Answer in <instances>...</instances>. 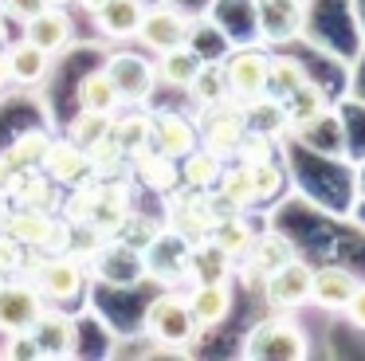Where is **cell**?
Returning a JSON list of instances; mask_svg holds the SVG:
<instances>
[{
    "label": "cell",
    "instance_id": "6da1fadb",
    "mask_svg": "<svg viewBox=\"0 0 365 361\" xmlns=\"http://www.w3.org/2000/svg\"><path fill=\"white\" fill-rule=\"evenodd\" d=\"M145 330L158 345L169 350H185V345L197 337V318H192V306L177 295H161L158 302H150L145 310Z\"/></svg>",
    "mask_w": 365,
    "mask_h": 361
},
{
    "label": "cell",
    "instance_id": "7a4b0ae2",
    "mask_svg": "<svg viewBox=\"0 0 365 361\" xmlns=\"http://www.w3.org/2000/svg\"><path fill=\"white\" fill-rule=\"evenodd\" d=\"M216 216H220V204L205 200L200 193H177L169 200V228L189 243L208 240L216 228Z\"/></svg>",
    "mask_w": 365,
    "mask_h": 361
},
{
    "label": "cell",
    "instance_id": "3957f363",
    "mask_svg": "<svg viewBox=\"0 0 365 361\" xmlns=\"http://www.w3.org/2000/svg\"><path fill=\"white\" fill-rule=\"evenodd\" d=\"M310 275H314V271H310L299 255L287 259L283 267H275V271L263 279L267 302L275 306V310H294V306L310 302Z\"/></svg>",
    "mask_w": 365,
    "mask_h": 361
},
{
    "label": "cell",
    "instance_id": "277c9868",
    "mask_svg": "<svg viewBox=\"0 0 365 361\" xmlns=\"http://www.w3.org/2000/svg\"><path fill=\"white\" fill-rule=\"evenodd\" d=\"M189 31H192V20L177 8L161 4V8H145L142 24H138V36L153 47V51H173V47L189 44Z\"/></svg>",
    "mask_w": 365,
    "mask_h": 361
},
{
    "label": "cell",
    "instance_id": "5b68a950",
    "mask_svg": "<svg viewBox=\"0 0 365 361\" xmlns=\"http://www.w3.org/2000/svg\"><path fill=\"white\" fill-rule=\"evenodd\" d=\"M106 75H110L118 98H126V102H145V98H150V91H153V83H158V71H153L142 55H130V51L110 55Z\"/></svg>",
    "mask_w": 365,
    "mask_h": 361
},
{
    "label": "cell",
    "instance_id": "8992f818",
    "mask_svg": "<svg viewBox=\"0 0 365 361\" xmlns=\"http://www.w3.org/2000/svg\"><path fill=\"white\" fill-rule=\"evenodd\" d=\"M247 357H307V337L283 318L263 322L247 337Z\"/></svg>",
    "mask_w": 365,
    "mask_h": 361
},
{
    "label": "cell",
    "instance_id": "52a82bcc",
    "mask_svg": "<svg viewBox=\"0 0 365 361\" xmlns=\"http://www.w3.org/2000/svg\"><path fill=\"white\" fill-rule=\"evenodd\" d=\"M240 255H244V279H267L275 267L294 259V243L283 232H263L255 240H247V248Z\"/></svg>",
    "mask_w": 365,
    "mask_h": 361
},
{
    "label": "cell",
    "instance_id": "ba28073f",
    "mask_svg": "<svg viewBox=\"0 0 365 361\" xmlns=\"http://www.w3.org/2000/svg\"><path fill=\"white\" fill-rule=\"evenodd\" d=\"M40 290L24 287V283H4L0 287V330L4 334H24L32 322L40 318Z\"/></svg>",
    "mask_w": 365,
    "mask_h": 361
},
{
    "label": "cell",
    "instance_id": "9c48e42d",
    "mask_svg": "<svg viewBox=\"0 0 365 361\" xmlns=\"http://www.w3.org/2000/svg\"><path fill=\"white\" fill-rule=\"evenodd\" d=\"M43 173L48 180H59V185H83L91 177V157L79 141H51L48 153H43Z\"/></svg>",
    "mask_w": 365,
    "mask_h": 361
},
{
    "label": "cell",
    "instance_id": "30bf717a",
    "mask_svg": "<svg viewBox=\"0 0 365 361\" xmlns=\"http://www.w3.org/2000/svg\"><path fill=\"white\" fill-rule=\"evenodd\" d=\"M267 63L259 51H240L228 59V67H224V78H228V91L236 94V98H259L263 91H267Z\"/></svg>",
    "mask_w": 365,
    "mask_h": 361
},
{
    "label": "cell",
    "instance_id": "8fae6325",
    "mask_svg": "<svg viewBox=\"0 0 365 361\" xmlns=\"http://www.w3.org/2000/svg\"><path fill=\"white\" fill-rule=\"evenodd\" d=\"M212 114H208V133H205V146H208V153H216V157H224V153H236L240 149V141H244V133H247V126H244V106H208Z\"/></svg>",
    "mask_w": 365,
    "mask_h": 361
},
{
    "label": "cell",
    "instance_id": "7c38bea8",
    "mask_svg": "<svg viewBox=\"0 0 365 361\" xmlns=\"http://www.w3.org/2000/svg\"><path fill=\"white\" fill-rule=\"evenodd\" d=\"M95 275L106 283H138L145 275V263L142 255H138V248H130V243H106V248H98L95 243Z\"/></svg>",
    "mask_w": 365,
    "mask_h": 361
},
{
    "label": "cell",
    "instance_id": "4fadbf2b",
    "mask_svg": "<svg viewBox=\"0 0 365 361\" xmlns=\"http://www.w3.org/2000/svg\"><path fill=\"white\" fill-rule=\"evenodd\" d=\"M32 342L40 350V357H71L75 353V322L67 314H43L32 322Z\"/></svg>",
    "mask_w": 365,
    "mask_h": 361
},
{
    "label": "cell",
    "instance_id": "5bb4252c",
    "mask_svg": "<svg viewBox=\"0 0 365 361\" xmlns=\"http://www.w3.org/2000/svg\"><path fill=\"white\" fill-rule=\"evenodd\" d=\"M150 146L158 149V153H165V157H185L192 146H197V133H192V126H189V118H181V114H158V118H150Z\"/></svg>",
    "mask_w": 365,
    "mask_h": 361
},
{
    "label": "cell",
    "instance_id": "9a60e30c",
    "mask_svg": "<svg viewBox=\"0 0 365 361\" xmlns=\"http://www.w3.org/2000/svg\"><path fill=\"white\" fill-rule=\"evenodd\" d=\"M24 39L51 55V51H59V47L71 39V20H67L59 8H40L36 16L24 20Z\"/></svg>",
    "mask_w": 365,
    "mask_h": 361
},
{
    "label": "cell",
    "instance_id": "2e32d148",
    "mask_svg": "<svg viewBox=\"0 0 365 361\" xmlns=\"http://www.w3.org/2000/svg\"><path fill=\"white\" fill-rule=\"evenodd\" d=\"M36 287L48 298H75L83 287V267L75 263V255H56L40 267L36 275Z\"/></svg>",
    "mask_w": 365,
    "mask_h": 361
},
{
    "label": "cell",
    "instance_id": "e0dca14e",
    "mask_svg": "<svg viewBox=\"0 0 365 361\" xmlns=\"http://www.w3.org/2000/svg\"><path fill=\"white\" fill-rule=\"evenodd\" d=\"M354 287H357V279L346 267H322V271L310 275V298L318 306H326V310H346Z\"/></svg>",
    "mask_w": 365,
    "mask_h": 361
},
{
    "label": "cell",
    "instance_id": "ac0fdd59",
    "mask_svg": "<svg viewBox=\"0 0 365 361\" xmlns=\"http://www.w3.org/2000/svg\"><path fill=\"white\" fill-rule=\"evenodd\" d=\"M51 216L48 208H28V204H20L16 212H9L4 216V232L12 235L16 243H24V248H43L51 235Z\"/></svg>",
    "mask_w": 365,
    "mask_h": 361
},
{
    "label": "cell",
    "instance_id": "d6986e66",
    "mask_svg": "<svg viewBox=\"0 0 365 361\" xmlns=\"http://www.w3.org/2000/svg\"><path fill=\"white\" fill-rule=\"evenodd\" d=\"M189 306H192V318H197V326H216V322H224V318H228V306H232L228 279L197 283Z\"/></svg>",
    "mask_w": 365,
    "mask_h": 361
},
{
    "label": "cell",
    "instance_id": "ffe728a7",
    "mask_svg": "<svg viewBox=\"0 0 365 361\" xmlns=\"http://www.w3.org/2000/svg\"><path fill=\"white\" fill-rule=\"evenodd\" d=\"M142 16H145L142 0H106V4L95 12V24H98V31H106V36H134L138 24H142Z\"/></svg>",
    "mask_w": 365,
    "mask_h": 361
},
{
    "label": "cell",
    "instance_id": "44dd1931",
    "mask_svg": "<svg viewBox=\"0 0 365 361\" xmlns=\"http://www.w3.org/2000/svg\"><path fill=\"white\" fill-rule=\"evenodd\" d=\"M228 251H220L212 240H197L189 251V267H185V279L192 283H212V279H228Z\"/></svg>",
    "mask_w": 365,
    "mask_h": 361
},
{
    "label": "cell",
    "instance_id": "7402d4cb",
    "mask_svg": "<svg viewBox=\"0 0 365 361\" xmlns=\"http://www.w3.org/2000/svg\"><path fill=\"white\" fill-rule=\"evenodd\" d=\"M244 106V126L247 133H267V138H275V133H283L287 126V110H283V98H247L240 102Z\"/></svg>",
    "mask_w": 365,
    "mask_h": 361
},
{
    "label": "cell",
    "instance_id": "603a6c76",
    "mask_svg": "<svg viewBox=\"0 0 365 361\" xmlns=\"http://www.w3.org/2000/svg\"><path fill=\"white\" fill-rule=\"evenodd\" d=\"M200 63H205V59H200L189 44H181V47H173V51H161V59H158V67H153V71H158L169 86H189L192 75L200 71Z\"/></svg>",
    "mask_w": 365,
    "mask_h": 361
},
{
    "label": "cell",
    "instance_id": "cb8c5ba5",
    "mask_svg": "<svg viewBox=\"0 0 365 361\" xmlns=\"http://www.w3.org/2000/svg\"><path fill=\"white\" fill-rule=\"evenodd\" d=\"M118 91H114L110 75L106 71H91V75L79 78V106L83 110H98V114H114L118 106Z\"/></svg>",
    "mask_w": 365,
    "mask_h": 361
},
{
    "label": "cell",
    "instance_id": "d4e9b609",
    "mask_svg": "<svg viewBox=\"0 0 365 361\" xmlns=\"http://www.w3.org/2000/svg\"><path fill=\"white\" fill-rule=\"evenodd\" d=\"M134 161H138L134 169H138V177H142L145 188H153V193H173V185H177V165H173V157L145 149V153H138Z\"/></svg>",
    "mask_w": 365,
    "mask_h": 361
},
{
    "label": "cell",
    "instance_id": "484cf974",
    "mask_svg": "<svg viewBox=\"0 0 365 361\" xmlns=\"http://www.w3.org/2000/svg\"><path fill=\"white\" fill-rule=\"evenodd\" d=\"M110 138H114V146L122 149V157L145 153V149H150V118L145 114L118 118V122H110Z\"/></svg>",
    "mask_w": 365,
    "mask_h": 361
},
{
    "label": "cell",
    "instance_id": "4316f807",
    "mask_svg": "<svg viewBox=\"0 0 365 361\" xmlns=\"http://www.w3.org/2000/svg\"><path fill=\"white\" fill-rule=\"evenodd\" d=\"M185 91L192 94V98L200 102V106H220L224 94H228V78H224V67L220 63H200V71L192 75V83L185 86Z\"/></svg>",
    "mask_w": 365,
    "mask_h": 361
},
{
    "label": "cell",
    "instance_id": "83f0119b",
    "mask_svg": "<svg viewBox=\"0 0 365 361\" xmlns=\"http://www.w3.org/2000/svg\"><path fill=\"white\" fill-rule=\"evenodd\" d=\"M4 59H9V75L16 78V83H40L43 71H48V51H40V47L28 44V39L12 47Z\"/></svg>",
    "mask_w": 365,
    "mask_h": 361
},
{
    "label": "cell",
    "instance_id": "f1b7e54d",
    "mask_svg": "<svg viewBox=\"0 0 365 361\" xmlns=\"http://www.w3.org/2000/svg\"><path fill=\"white\" fill-rule=\"evenodd\" d=\"M287 98H291V102H283V110H287V126H310V122H314V118L326 110L322 94L314 91V83H310V78H307V83H302L294 94H287Z\"/></svg>",
    "mask_w": 365,
    "mask_h": 361
},
{
    "label": "cell",
    "instance_id": "f546056e",
    "mask_svg": "<svg viewBox=\"0 0 365 361\" xmlns=\"http://www.w3.org/2000/svg\"><path fill=\"white\" fill-rule=\"evenodd\" d=\"M9 193L16 196L20 204H28V208H48V204H51V185H48V173L40 177L36 169H20Z\"/></svg>",
    "mask_w": 365,
    "mask_h": 361
},
{
    "label": "cell",
    "instance_id": "4dcf8cb0",
    "mask_svg": "<svg viewBox=\"0 0 365 361\" xmlns=\"http://www.w3.org/2000/svg\"><path fill=\"white\" fill-rule=\"evenodd\" d=\"M185 157H189V161H185L181 177H185V185H189V188H208L212 180H220V165H216L220 157H216V153H208V149H200V153H197V149H189Z\"/></svg>",
    "mask_w": 365,
    "mask_h": 361
},
{
    "label": "cell",
    "instance_id": "1f68e13d",
    "mask_svg": "<svg viewBox=\"0 0 365 361\" xmlns=\"http://www.w3.org/2000/svg\"><path fill=\"white\" fill-rule=\"evenodd\" d=\"M208 240H212L220 251H228V255H240V251L247 248V240H252V228H247L240 216H216V228H212Z\"/></svg>",
    "mask_w": 365,
    "mask_h": 361
},
{
    "label": "cell",
    "instance_id": "d6a6232c",
    "mask_svg": "<svg viewBox=\"0 0 365 361\" xmlns=\"http://www.w3.org/2000/svg\"><path fill=\"white\" fill-rule=\"evenodd\" d=\"M106 133H110V114H98V110H79V118L71 122V141H79L83 149L103 141Z\"/></svg>",
    "mask_w": 365,
    "mask_h": 361
},
{
    "label": "cell",
    "instance_id": "836d02e7",
    "mask_svg": "<svg viewBox=\"0 0 365 361\" xmlns=\"http://www.w3.org/2000/svg\"><path fill=\"white\" fill-rule=\"evenodd\" d=\"M48 133L32 130V133H20L16 146L9 149V157L16 161V169H36V165H43V153H48Z\"/></svg>",
    "mask_w": 365,
    "mask_h": 361
},
{
    "label": "cell",
    "instance_id": "e575fe53",
    "mask_svg": "<svg viewBox=\"0 0 365 361\" xmlns=\"http://www.w3.org/2000/svg\"><path fill=\"white\" fill-rule=\"evenodd\" d=\"M302 83H307V71H302L299 63H291V59L267 63V91H275L279 98H287V94H294Z\"/></svg>",
    "mask_w": 365,
    "mask_h": 361
},
{
    "label": "cell",
    "instance_id": "d590c367",
    "mask_svg": "<svg viewBox=\"0 0 365 361\" xmlns=\"http://www.w3.org/2000/svg\"><path fill=\"white\" fill-rule=\"evenodd\" d=\"M244 173H247V185H252V196H255V200H271V196L279 193V185H283V173H279L271 161L244 165Z\"/></svg>",
    "mask_w": 365,
    "mask_h": 361
},
{
    "label": "cell",
    "instance_id": "8d00e7d4",
    "mask_svg": "<svg viewBox=\"0 0 365 361\" xmlns=\"http://www.w3.org/2000/svg\"><path fill=\"white\" fill-rule=\"evenodd\" d=\"M220 196H224V204H228V208H244V204H252V200H255V196H252V185H247L244 165L220 177Z\"/></svg>",
    "mask_w": 365,
    "mask_h": 361
},
{
    "label": "cell",
    "instance_id": "74e56055",
    "mask_svg": "<svg viewBox=\"0 0 365 361\" xmlns=\"http://www.w3.org/2000/svg\"><path fill=\"white\" fill-rule=\"evenodd\" d=\"M240 157H244V165L271 161V138L267 133H244V141H240Z\"/></svg>",
    "mask_w": 365,
    "mask_h": 361
},
{
    "label": "cell",
    "instance_id": "f35d334b",
    "mask_svg": "<svg viewBox=\"0 0 365 361\" xmlns=\"http://www.w3.org/2000/svg\"><path fill=\"white\" fill-rule=\"evenodd\" d=\"M20 259H24V243H16L9 232H0V271H4V275L16 271Z\"/></svg>",
    "mask_w": 365,
    "mask_h": 361
},
{
    "label": "cell",
    "instance_id": "ab89813d",
    "mask_svg": "<svg viewBox=\"0 0 365 361\" xmlns=\"http://www.w3.org/2000/svg\"><path fill=\"white\" fill-rule=\"evenodd\" d=\"M0 8L9 16H16V20H28V16H36L43 8V0H0Z\"/></svg>",
    "mask_w": 365,
    "mask_h": 361
},
{
    "label": "cell",
    "instance_id": "60d3db41",
    "mask_svg": "<svg viewBox=\"0 0 365 361\" xmlns=\"http://www.w3.org/2000/svg\"><path fill=\"white\" fill-rule=\"evenodd\" d=\"M346 310H349V318H354V326L365 330V283H357V287H354V295H349Z\"/></svg>",
    "mask_w": 365,
    "mask_h": 361
},
{
    "label": "cell",
    "instance_id": "b9f144b4",
    "mask_svg": "<svg viewBox=\"0 0 365 361\" xmlns=\"http://www.w3.org/2000/svg\"><path fill=\"white\" fill-rule=\"evenodd\" d=\"M16 161H12V157L9 153H0V196H4V193H9V188H12V180H16Z\"/></svg>",
    "mask_w": 365,
    "mask_h": 361
},
{
    "label": "cell",
    "instance_id": "7bdbcfd3",
    "mask_svg": "<svg viewBox=\"0 0 365 361\" xmlns=\"http://www.w3.org/2000/svg\"><path fill=\"white\" fill-rule=\"evenodd\" d=\"M79 4H83V8H87V12H91V16H95V12H98V8H103V4H106V0H79Z\"/></svg>",
    "mask_w": 365,
    "mask_h": 361
},
{
    "label": "cell",
    "instance_id": "ee69618b",
    "mask_svg": "<svg viewBox=\"0 0 365 361\" xmlns=\"http://www.w3.org/2000/svg\"><path fill=\"white\" fill-rule=\"evenodd\" d=\"M9 78H12V75H9V59H4V55H0V86L9 83Z\"/></svg>",
    "mask_w": 365,
    "mask_h": 361
},
{
    "label": "cell",
    "instance_id": "f6af8a7d",
    "mask_svg": "<svg viewBox=\"0 0 365 361\" xmlns=\"http://www.w3.org/2000/svg\"><path fill=\"white\" fill-rule=\"evenodd\" d=\"M0 287H4V271H0Z\"/></svg>",
    "mask_w": 365,
    "mask_h": 361
},
{
    "label": "cell",
    "instance_id": "bcb514c9",
    "mask_svg": "<svg viewBox=\"0 0 365 361\" xmlns=\"http://www.w3.org/2000/svg\"><path fill=\"white\" fill-rule=\"evenodd\" d=\"M287 4H299V0H287Z\"/></svg>",
    "mask_w": 365,
    "mask_h": 361
},
{
    "label": "cell",
    "instance_id": "7dc6e473",
    "mask_svg": "<svg viewBox=\"0 0 365 361\" xmlns=\"http://www.w3.org/2000/svg\"><path fill=\"white\" fill-rule=\"evenodd\" d=\"M56 4H63V0H56Z\"/></svg>",
    "mask_w": 365,
    "mask_h": 361
}]
</instances>
